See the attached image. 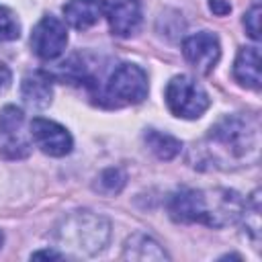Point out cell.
I'll return each mask as SVG.
<instances>
[{
  "label": "cell",
  "mask_w": 262,
  "mask_h": 262,
  "mask_svg": "<svg viewBox=\"0 0 262 262\" xmlns=\"http://www.w3.org/2000/svg\"><path fill=\"white\" fill-rule=\"evenodd\" d=\"M209 8L217 16H225V14L231 12V4L227 0H209Z\"/></svg>",
  "instance_id": "obj_20"
},
{
  "label": "cell",
  "mask_w": 262,
  "mask_h": 262,
  "mask_svg": "<svg viewBox=\"0 0 262 262\" xmlns=\"http://www.w3.org/2000/svg\"><path fill=\"white\" fill-rule=\"evenodd\" d=\"M100 10L111 33L123 39L135 35L143 20L141 0H100Z\"/></svg>",
  "instance_id": "obj_9"
},
{
  "label": "cell",
  "mask_w": 262,
  "mask_h": 262,
  "mask_svg": "<svg viewBox=\"0 0 262 262\" xmlns=\"http://www.w3.org/2000/svg\"><path fill=\"white\" fill-rule=\"evenodd\" d=\"M164 100L168 111L178 117V119H199L207 113V108L211 106V98L209 92L190 76H174L164 90Z\"/></svg>",
  "instance_id": "obj_5"
},
{
  "label": "cell",
  "mask_w": 262,
  "mask_h": 262,
  "mask_svg": "<svg viewBox=\"0 0 262 262\" xmlns=\"http://www.w3.org/2000/svg\"><path fill=\"white\" fill-rule=\"evenodd\" d=\"M25 115L20 108L8 104L4 106L2 115H0V131L6 135V143H4V154L10 158H25L29 156L31 147L29 143L20 137V127H23Z\"/></svg>",
  "instance_id": "obj_10"
},
{
  "label": "cell",
  "mask_w": 262,
  "mask_h": 262,
  "mask_svg": "<svg viewBox=\"0 0 262 262\" xmlns=\"http://www.w3.org/2000/svg\"><path fill=\"white\" fill-rule=\"evenodd\" d=\"M123 260H137V262H162V260H170V256L166 254V250L147 233H133L125 239L123 244V252H121Z\"/></svg>",
  "instance_id": "obj_13"
},
{
  "label": "cell",
  "mask_w": 262,
  "mask_h": 262,
  "mask_svg": "<svg viewBox=\"0 0 262 262\" xmlns=\"http://www.w3.org/2000/svg\"><path fill=\"white\" fill-rule=\"evenodd\" d=\"M205 145L213 168H229L235 162H256L258 158V125L250 117L225 115L207 133Z\"/></svg>",
  "instance_id": "obj_2"
},
{
  "label": "cell",
  "mask_w": 262,
  "mask_h": 262,
  "mask_svg": "<svg viewBox=\"0 0 262 262\" xmlns=\"http://www.w3.org/2000/svg\"><path fill=\"white\" fill-rule=\"evenodd\" d=\"M260 14H262L260 4H254V6L244 14V27H246V33H248L254 41H260Z\"/></svg>",
  "instance_id": "obj_18"
},
{
  "label": "cell",
  "mask_w": 262,
  "mask_h": 262,
  "mask_svg": "<svg viewBox=\"0 0 262 262\" xmlns=\"http://www.w3.org/2000/svg\"><path fill=\"white\" fill-rule=\"evenodd\" d=\"M125 172L119 170V168H106L102 170L96 180H94V190H98L100 194H106V196H113V194H119L125 186Z\"/></svg>",
  "instance_id": "obj_16"
},
{
  "label": "cell",
  "mask_w": 262,
  "mask_h": 262,
  "mask_svg": "<svg viewBox=\"0 0 262 262\" xmlns=\"http://www.w3.org/2000/svg\"><path fill=\"white\" fill-rule=\"evenodd\" d=\"M61 258H66V254L55 250H39L31 254V260H61Z\"/></svg>",
  "instance_id": "obj_21"
},
{
  "label": "cell",
  "mask_w": 262,
  "mask_h": 262,
  "mask_svg": "<svg viewBox=\"0 0 262 262\" xmlns=\"http://www.w3.org/2000/svg\"><path fill=\"white\" fill-rule=\"evenodd\" d=\"M23 102L33 111H43L53 100V82L47 72H31L20 82Z\"/></svg>",
  "instance_id": "obj_11"
},
{
  "label": "cell",
  "mask_w": 262,
  "mask_h": 262,
  "mask_svg": "<svg viewBox=\"0 0 262 262\" xmlns=\"http://www.w3.org/2000/svg\"><path fill=\"white\" fill-rule=\"evenodd\" d=\"M10 84H12V72L4 61H0V94H4L10 88Z\"/></svg>",
  "instance_id": "obj_19"
},
{
  "label": "cell",
  "mask_w": 262,
  "mask_h": 262,
  "mask_svg": "<svg viewBox=\"0 0 262 262\" xmlns=\"http://www.w3.org/2000/svg\"><path fill=\"white\" fill-rule=\"evenodd\" d=\"M111 239V221L92 211H72L53 227V242L66 258L100 254Z\"/></svg>",
  "instance_id": "obj_3"
},
{
  "label": "cell",
  "mask_w": 262,
  "mask_h": 262,
  "mask_svg": "<svg viewBox=\"0 0 262 262\" xmlns=\"http://www.w3.org/2000/svg\"><path fill=\"white\" fill-rule=\"evenodd\" d=\"M182 55L184 59L201 74H209L215 70L221 57V43L215 33L199 31L188 35L182 41Z\"/></svg>",
  "instance_id": "obj_8"
},
{
  "label": "cell",
  "mask_w": 262,
  "mask_h": 262,
  "mask_svg": "<svg viewBox=\"0 0 262 262\" xmlns=\"http://www.w3.org/2000/svg\"><path fill=\"white\" fill-rule=\"evenodd\" d=\"M143 139H145L149 151L156 158H160V160H174L182 151L180 139H176L170 133H162L158 129H147L145 135H143Z\"/></svg>",
  "instance_id": "obj_15"
},
{
  "label": "cell",
  "mask_w": 262,
  "mask_h": 262,
  "mask_svg": "<svg viewBox=\"0 0 262 262\" xmlns=\"http://www.w3.org/2000/svg\"><path fill=\"white\" fill-rule=\"evenodd\" d=\"M31 129V139L33 143L51 158H63L72 151L74 147V139L70 135V131L59 125L57 121L51 119H43V117H35L29 125Z\"/></svg>",
  "instance_id": "obj_7"
},
{
  "label": "cell",
  "mask_w": 262,
  "mask_h": 262,
  "mask_svg": "<svg viewBox=\"0 0 262 262\" xmlns=\"http://www.w3.org/2000/svg\"><path fill=\"white\" fill-rule=\"evenodd\" d=\"M233 80L250 90H260L262 74H260V49L256 45L239 47L235 61H233Z\"/></svg>",
  "instance_id": "obj_12"
},
{
  "label": "cell",
  "mask_w": 262,
  "mask_h": 262,
  "mask_svg": "<svg viewBox=\"0 0 262 262\" xmlns=\"http://www.w3.org/2000/svg\"><path fill=\"white\" fill-rule=\"evenodd\" d=\"M2 244H4V233L0 231V248H2Z\"/></svg>",
  "instance_id": "obj_22"
},
{
  "label": "cell",
  "mask_w": 262,
  "mask_h": 262,
  "mask_svg": "<svg viewBox=\"0 0 262 262\" xmlns=\"http://www.w3.org/2000/svg\"><path fill=\"white\" fill-rule=\"evenodd\" d=\"M102 16L96 0H68L63 4V18L76 31H88Z\"/></svg>",
  "instance_id": "obj_14"
},
{
  "label": "cell",
  "mask_w": 262,
  "mask_h": 262,
  "mask_svg": "<svg viewBox=\"0 0 262 262\" xmlns=\"http://www.w3.org/2000/svg\"><path fill=\"white\" fill-rule=\"evenodd\" d=\"M20 37V23L16 14L0 4V41H16Z\"/></svg>",
  "instance_id": "obj_17"
},
{
  "label": "cell",
  "mask_w": 262,
  "mask_h": 262,
  "mask_svg": "<svg viewBox=\"0 0 262 262\" xmlns=\"http://www.w3.org/2000/svg\"><path fill=\"white\" fill-rule=\"evenodd\" d=\"M149 82L143 68L137 63H119L106 78L104 86L98 90L102 104L111 108H121L129 104H139L147 98Z\"/></svg>",
  "instance_id": "obj_4"
},
{
  "label": "cell",
  "mask_w": 262,
  "mask_h": 262,
  "mask_svg": "<svg viewBox=\"0 0 262 262\" xmlns=\"http://www.w3.org/2000/svg\"><path fill=\"white\" fill-rule=\"evenodd\" d=\"M246 201L231 188H180L168 199V215L176 223H201L223 229L242 219Z\"/></svg>",
  "instance_id": "obj_1"
},
{
  "label": "cell",
  "mask_w": 262,
  "mask_h": 262,
  "mask_svg": "<svg viewBox=\"0 0 262 262\" xmlns=\"http://www.w3.org/2000/svg\"><path fill=\"white\" fill-rule=\"evenodd\" d=\"M66 45H68L66 23L53 14L41 16V20L33 27L31 33L33 53L43 61H53L66 51Z\"/></svg>",
  "instance_id": "obj_6"
}]
</instances>
